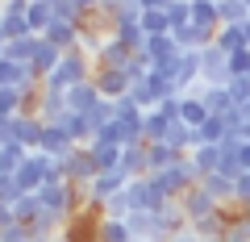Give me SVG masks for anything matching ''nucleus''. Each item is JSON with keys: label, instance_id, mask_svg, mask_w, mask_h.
<instances>
[{"label": "nucleus", "instance_id": "7c9ffc66", "mask_svg": "<svg viewBox=\"0 0 250 242\" xmlns=\"http://www.w3.org/2000/svg\"><path fill=\"white\" fill-rule=\"evenodd\" d=\"M142 130H146V146H150V142H163V138H167L171 121L159 113V109H154V113H142Z\"/></svg>", "mask_w": 250, "mask_h": 242}, {"label": "nucleus", "instance_id": "c03bdc74", "mask_svg": "<svg viewBox=\"0 0 250 242\" xmlns=\"http://www.w3.org/2000/svg\"><path fill=\"white\" fill-rule=\"evenodd\" d=\"M21 197H25V192L17 188V179H13V176H0V205H17Z\"/></svg>", "mask_w": 250, "mask_h": 242}, {"label": "nucleus", "instance_id": "6e6552de", "mask_svg": "<svg viewBox=\"0 0 250 242\" xmlns=\"http://www.w3.org/2000/svg\"><path fill=\"white\" fill-rule=\"evenodd\" d=\"M179 209H184L188 225H192V221H200V217H213V213H217L221 205H217V200H213V197H208V192H205V188L196 184L192 192H184V197H179Z\"/></svg>", "mask_w": 250, "mask_h": 242}, {"label": "nucleus", "instance_id": "dca6fc26", "mask_svg": "<svg viewBox=\"0 0 250 242\" xmlns=\"http://www.w3.org/2000/svg\"><path fill=\"white\" fill-rule=\"evenodd\" d=\"M179 159H188V154H179L175 146H167V142H150L146 146V176H159V171H167L171 163H179Z\"/></svg>", "mask_w": 250, "mask_h": 242}, {"label": "nucleus", "instance_id": "c9c22d12", "mask_svg": "<svg viewBox=\"0 0 250 242\" xmlns=\"http://www.w3.org/2000/svg\"><path fill=\"white\" fill-rule=\"evenodd\" d=\"M0 34H4V42H13V38H25V34H34V29H29L25 17H9V13H4V17H0Z\"/></svg>", "mask_w": 250, "mask_h": 242}, {"label": "nucleus", "instance_id": "20e7f679", "mask_svg": "<svg viewBox=\"0 0 250 242\" xmlns=\"http://www.w3.org/2000/svg\"><path fill=\"white\" fill-rule=\"evenodd\" d=\"M62 163V179L67 184H75V188H88L92 179L100 176V167H96V159H92V151L88 146H75L67 159H59Z\"/></svg>", "mask_w": 250, "mask_h": 242}, {"label": "nucleus", "instance_id": "39448f33", "mask_svg": "<svg viewBox=\"0 0 250 242\" xmlns=\"http://www.w3.org/2000/svg\"><path fill=\"white\" fill-rule=\"evenodd\" d=\"M125 188H129V176H125V171L117 167V171H100V176L92 179V184H88V188H83V192H88V205L104 209L108 200H113L117 192H125Z\"/></svg>", "mask_w": 250, "mask_h": 242}, {"label": "nucleus", "instance_id": "3c124183", "mask_svg": "<svg viewBox=\"0 0 250 242\" xmlns=\"http://www.w3.org/2000/svg\"><path fill=\"white\" fill-rule=\"evenodd\" d=\"M71 4H75V9H80V13H83V17H88V13H92V9H100V0H71Z\"/></svg>", "mask_w": 250, "mask_h": 242}, {"label": "nucleus", "instance_id": "bb28decb", "mask_svg": "<svg viewBox=\"0 0 250 242\" xmlns=\"http://www.w3.org/2000/svg\"><path fill=\"white\" fill-rule=\"evenodd\" d=\"M59 63H62V50H59V46H50V42L42 38V46H38V54H34V71L46 80V75H50Z\"/></svg>", "mask_w": 250, "mask_h": 242}, {"label": "nucleus", "instance_id": "603ef678", "mask_svg": "<svg viewBox=\"0 0 250 242\" xmlns=\"http://www.w3.org/2000/svg\"><path fill=\"white\" fill-rule=\"evenodd\" d=\"M171 242H200V238H196V234H192V230H184V234H175V238H171Z\"/></svg>", "mask_w": 250, "mask_h": 242}, {"label": "nucleus", "instance_id": "f3484780", "mask_svg": "<svg viewBox=\"0 0 250 242\" xmlns=\"http://www.w3.org/2000/svg\"><path fill=\"white\" fill-rule=\"evenodd\" d=\"M80 34H83V25H67V21H54V25L46 29L42 38H46L50 46H59L62 54H67V50H80Z\"/></svg>", "mask_w": 250, "mask_h": 242}, {"label": "nucleus", "instance_id": "4468645a", "mask_svg": "<svg viewBox=\"0 0 250 242\" xmlns=\"http://www.w3.org/2000/svg\"><path fill=\"white\" fill-rule=\"evenodd\" d=\"M175 50H179V46H175V38H171V34H154V38H146V42H142V50H138V54H142L150 67H159V63H167Z\"/></svg>", "mask_w": 250, "mask_h": 242}, {"label": "nucleus", "instance_id": "49530a36", "mask_svg": "<svg viewBox=\"0 0 250 242\" xmlns=\"http://www.w3.org/2000/svg\"><path fill=\"white\" fill-rule=\"evenodd\" d=\"M233 205H250V171L233 179Z\"/></svg>", "mask_w": 250, "mask_h": 242}, {"label": "nucleus", "instance_id": "4d7b16f0", "mask_svg": "<svg viewBox=\"0 0 250 242\" xmlns=\"http://www.w3.org/2000/svg\"><path fill=\"white\" fill-rule=\"evenodd\" d=\"M29 4H50V9H54V0H29Z\"/></svg>", "mask_w": 250, "mask_h": 242}, {"label": "nucleus", "instance_id": "a211bd4d", "mask_svg": "<svg viewBox=\"0 0 250 242\" xmlns=\"http://www.w3.org/2000/svg\"><path fill=\"white\" fill-rule=\"evenodd\" d=\"M42 154H50V159H67V154L75 151V142L67 138V130L62 126H46V134H42V146H38Z\"/></svg>", "mask_w": 250, "mask_h": 242}, {"label": "nucleus", "instance_id": "8fccbe9b", "mask_svg": "<svg viewBox=\"0 0 250 242\" xmlns=\"http://www.w3.org/2000/svg\"><path fill=\"white\" fill-rule=\"evenodd\" d=\"M9 225H17V217H13V205H0V230H9Z\"/></svg>", "mask_w": 250, "mask_h": 242}, {"label": "nucleus", "instance_id": "9b49d317", "mask_svg": "<svg viewBox=\"0 0 250 242\" xmlns=\"http://www.w3.org/2000/svg\"><path fill=\"white\" fill-rule=\"evenodd\" d=\"M171 38H175V46L179 50H205V46H213L217 42V34L213 29H200V25H179V29H171Z\"/></svg>", "mask_w": 250, "mask_h": 242}, {"label": "nucleus", "instance_id": "bf43d9fd", "mask_svg": "<svg viewBox=\"0 0 250 242\" xmlns=\"http://www.w3.org/2000/svg\"><path fill=\"white\" fill-rule=\"evenodd\" d=\"M0 13H4V0H0Z\"/></svg>", "mask_w": 250, "mask_h": 242}, {"label": "nucleus", "instance_id": "aec40b11", "mask_svg": "<svg viewBox=\"0 0 250 242\" xmlns=\"http://www.w3.org/2000/svg\"><path fill=\"white\" fill-rule=\"evenodd\" d=\"M38 46H42V38L38 34H25V38H13V42H4V59H13V63H34Z\"/></svg>", "mask_w": 250, "mask_h": 242}, {"label": "nucleus", "instance_id": "72a5a7b5", "mask_svg": "<svg viewBox=\"0 0 250 242\" xmlns=\"http://www.w3.org/2000/svg\"><path fill=\"white\" fill-rule=\"evenodd\" d=\"M25 21H29V29H34V34L42 38L46 29L54 25V9H50V4H29V13H25Z\"/></svg>", "mask_w": 250, "mask_h": 242}, {"label": "nucleus", "instance_id": "5fc2aeb1", "mask_svg": "<svg viewBox=\"0 0 250 242\" xmlns=\"http://www.w3.org/2000/svg\"><path fill=\"white\" fill-rule=\"evenodd\" d=\"M238 113H242V121H246V126H250V100H246V105L238 109Z\"/></svg>", "mask_w": 250, "mask_h": 242}, {"label": "nucleus", "instance_id": "c85d7f7f", "mask_svg": "<svg viewBox=\"0 0 250 242\" xmlns=\"http://www.w3.org/2000/svg\"><path fill=\"white\" fill-rule=\"evenodd\" d=\"M121 171L129 179L146 176V146H125V151H121Z\"/></svg>", "mask_w": 250, "mask_h": 242}, {"label": "nucleus", "instance_id": "2f4dec72", "mask_svg": "<svg viewBox=\"0 0 250 242\" xmlns=\"http://www.w3.org/2000/svg\"><path fill=\"white\" fill-rule=\"evenodd\" d=\"M100 242H134V234L121 217H100Z\"/></svg>", "mask_w": 250, "mask_h": 242}, {"label": "nucleus", "instance_id": "6ab92c4d", "mask_svg": "<svg viewBox=\"0 0 250 242\" xmlns=\"http://www.w3.org/2000/svg\"><path fill=\"white\" fill-rule=\"evenodd\" d=\"M100 100H104V96H100V92H96V84H80V88H71V92H67V109H71V113H83V117H88L92 113V109H96L100 105Z\"/></svg>", "mask_w": 250, "mask_h": 242}, {"label": "nucleus", "instance_id": "412c9836", "mask_svg": "<svg viewBox=\"0 0 250 242\" xmlns=\"http://www.w3.org/2000/svg\"><path fill=\"white\" fill-rule=\"evenodd\" d=\"M200 188H205V192H208V197H213L221 209H225V205H233V179H229V176H221V171L205 176V179H200Z\"/></svg>", "mask_w": 250, "mask_h": 242}, {"label": "nucleus", "instance_id": "ddd939ff", "mask_svg": "<svg viewBox=\"0 0 250 242\" xmlns=\"http://www.w3.org/2000/svg\"><path fill=\"white\" fill-rule=\"evenodd\" d=\"M54 126H62V130H67V138H71L75 146H92V138H96L92 121H88L83 113H71V109H67V113H62V121H54Z\"/></svg>", "mask_w": 250, "mask_h": 242}, {"label": "nucleus", "instance_id": "473e14b6", "mask_svg": "<svg viewBox=\"0 0 250 242\" xmlns=\"http://www.w3.org/2000/svg\"><path fill=\"white\" fill-rule=\"evenodd\" d=\"M229 134V130H225V121L221 117H208L205 126L196 130V146H221V138Z\"/></svg>", "mask_w": 250, "mask_h": 242}, {"label": "nucleus", "instance_id": "6e6d98bb", "mask_svg": "<svg viewBox=\"0 0 250 242\" xmlns=\"http://www.w3.org/2000/svg\"><path fill=\"white\" fill-rule=\"evenodd\" d=\"M242 34H246V46H250V21H246V25H242Z\"/></svg>", "mask_w": 250, "mask_h": 242}, {"label": "nucleus", "instance_id": "9d476101", "mask_svg": "<svg viewBox=\"0 0 250 242\" xmlns=\"http://www.w3.org/2000/svg\"><path fill=\"white\" fill-rule=\"evenodd\" d=\"M192 96H200L205 100V109H208V117H225V113H233V96H229V88H208V84H196L192 88Z\"/></svg>", "mask_w": 250, "mask_h": 242}, {"label": "nucleus", "instance_id": "0eeeda50", "mask_svg": "<svg viewBox=\"0 0 250 242\" xmlns=\"http://www.w3.org/2000/svg\"><path fill=\"white\" fill-rule=\"evenodd\" d=\"M42 134H46V121L38 113L13 117V142H21L25 151H38V146H42Z\"/></svg>", "mask_w": 250, "mask_h": 242}, {"label": "nucleus", "instance_id": "1a4fd4ad", "mask_svg": "<svg viewBox=\"0 0 250 242\" xmlns=\"http://www.w3.org/2000/svg\"><path fill=\"white\" fill-rule=\"evenodd\" d=\"M92 84H96V92H100L104 100H121V96H129V75H125V71H113V67H96Z\"/></svg>", "mask_w": 250, "mask_h": 242}, {"label": "nucleus", "instance_id": "ea45409f", "mask_svg": "<svg viewBox=\"0 0 250 242\" xmlns=\"http://www.w3.org/2000/svg\"><path fill=\"white\" fill-rule=\"evenodd\" d=\"M88 121H92V130H104V126H113V121H117V117H113V100H100V105L88 113Z\"/></svg>", "mask_w": 250, "mask_h": 242}, {"label": "nucleus", "instance_id": "864d4df0", "mask_svg": "<svg viewBox=\"0 0 250 242\" xmlns=\"http://www.w3.org/2000/svg\"><path fill=\"white\" fill-rule=\"evenodd\" d=\"M242 167H246V171H250V142H246V146H242Z\"/></svg>", "mask_w": 250, "mask_h": 242}, {"label": "nucleus", "instance_id": "052dcab7", "mask_svg": "<svg viewBox=\"0 0 250 242\" xmlns=\"http://www.w3.org/2000/svg\"><path fill=\"white\" fill-rule=\"evenodd\" d=\"M246 9H250V0H246Z\"/></svg>", "mask_w": 250, "mask_h": 242}, {"label": "nucleus", "instance_id": "b1692460", "mask_svg": "<svg viewBox=\"0 0 250 242\" xmlns=\"http://www.w3.org/2000/svg\"><path fill=\"white\" fill-rule=\"evenodd\" d=\"M179 121H184V126H192V130H200V126L208 121V109H205V100L188 92V96H184V105H179Z\"/></svg>", "mask_w": 250, "mask_h": 242}, {"label": "nucleus", "instance_id": "4be33fe9", "mask_svg": "<svg viewBox=\"0 0 250 242\" xmlns=\"http://www.w3.org/2000/svg\"><path fill=\"white\" fill-rule=\"evenodd\" d=\"M192 25L200 29H221V13H217V0H192Z\"/></svg>", "mask_w": 250, "mask_h": 242}, {"label": "nucleus", "instance_id": "13d9d810", "mask_svg": "<svg viewBox=\"0 0 250 242\" xmlns=\"http://www.w3.org/2000/svg\"><path fill=\"white\" fill-rule=\"evenodd\" d=\"M242 134H246V142H250V126H246V130H242Z\"/></svg>", "mask_w": 250, "mask_h": 242}, {"label": "nucleus", "instance_id": "c756f323", "mask_svg": "<svg viewBox=\"0 0 250 242\" xmlns=\"http://www.w3.org/2000/svg\"><path fill=\"white\" fill-rule=\"evenodd\" d=\"M217 50H225V54H233V50H246V34H242V25H221L217 29Z\"/></svg>", "mask_w": 250, "mask_h": 242}, {"label": "nucleus", "instance_id": "423d86ee", "mask_svg": "<svg viewBox=\"0 0 250 242\" xmlns=\"http://www.w3.org/2000/svg\"><path fill=\"white\" fill-rule=\"evenodd\" d=\"M200 84H208V88H225L229 84V54L225 50H217V46L200 50Z\"/></svg>", "mask_w": 250, "mask_h": 242}, {"label": "nucleus", "instance_id": "f704fd0d", "mask_svg": "<svg viewBox=\"0 0 250 242\" xmlns=\"http://www.w3.org/2000/svg\"><path fill=\"white\" fill-rule=\"evenodd\" d=\"M38 213H42V200L38 197H21L17 205H13V217H17V225H25V230L38 221Z\"/></svg>", "mask_w": 250, "mask_h": 242}, {"label": "nucleus", "instance_id": "de8ad7c7", "mask_svg": "<svg viewBox=\"0 0 250 242\" xmlns=\"http://www.w3.org/2000/svg\"><path fill=\"white\" fill-rule=\"evenodd\" d=\"M0 242H29V230L25 225H9V230H0Z\"/></svg>", "mask_w": 250, "mask_h": 242}, {"label": "nucleus", "instance_id": "09e8293b", "mask_svg": "<svg viewBox=\"0 0 250 242\" xmlns=\"http://www.w3.org/2000/svg\"><path fill=\"white\" fill-rule=\"evenodd\" d=\"M134 4H138L142 13H167V4H171V0H134Z\"/></svg>", "mask_w": 250, "mask_h": 242}, {"label": "nucleus", "instance_id": "a878e982", "mask_svg": "<svg viewBox=\"0 0 250 242\" xmlns=\"http://www.w3.org/2000/svg\"><path fill=\"white\" fill-rule=\"evenodd\" d=\"M188 159H192V167H196L200 179H205V176H213V171L221 167V146H196Z\"/></svg>", "mask_w": 250, "mask_h": 242}, {"label": "nucleus", "instance_id": "f8f14e48", "mask_svg": "<svg viewBox=\"0 0 250 242\" xmlns=\"http://www.w3.org/2000/svg\"><path fill=\"white\" fill-rule=\"evenodd\" d=\"M129 59H134V50H129V46H121L113 34H108V42L100 46V54L92 59V63H96V67H113V71H125V67H129Z\"/></svg>", "mask_w": 250, "mask_h": 242}, {"label": "nucleus", "instance_id": "cd10ccee", "mask_svg": "<svg viewBox=\"0 0 250 242\" xmlns=\"http://www.w3.org/2000/svg\"><path fill=\"white\" fill-rule=\"evenodd\" d=\"M217 13H221V25H246L250 21L246 0H217Z\"/></svg>", "mask_w": 250, "mask_h": 242}, {"label": "nucleus", "instance_id": "a19ab883", "mask_svg": "<svg viewBox=\"0 0 250 242\" xmlns=\"http://www.w3.org/2000/svg\"><path fill=\"white\" fill-rule=\"evenodd\" d=\"M225 88H229V96H233V105H246V100H250V75H233V80L229 84H225Z\"/></svg>", "mask_w": 250, "mask_h": 242}, {"label": "nucleus", "instance_id": "58836bf2", "mask_svg": "<svg viewBox=\"0 0 250 242\" xmlns=\"http://www.w3.org/2000/svg\"><path fill=\"white\" fill-rule=\"evenodd\" d=\"M54 21H67V25H83V13L75 9L71 0H54Z\"/></svg>", "mask_w": 250, "mask_h": 242}, {"label": "nucleus", "instance_id": "2eb2a0df", "mask_svg": "<svg viewBox=\"0 0 250 242\" xmlns=\"http://www.w3.org/2000/svg\"><path fill=\"white\" fill-rule=\"evenodd\" d=\"M34 113L42 117L46 126H54V121H62V113H67V96L62 92H38V100H34Z\"/></svg>", "mask_w": 250, "mask_h": 242}, {"label": "nucleus", "instance_id": "393cba45", "mask_svg": "<svg viewBox=\"0 0 250 242\" xmlns=\"http://www.w3.org/2000/svg\"><path fill=\"white\" fill-rule=\"evenodd\" d=\"M29 159V151L21 142H0V176H17V167Z\"/></svg>", "mask_w": 250, "mask_h": 242}, {"label": "nucleus", "instance_id": "79ce46f5", "mask_svg": "<svg viewBox=\"0 0 250 242\" xmlns=\"http://www.w3.org/2000/svg\"><path fill=\"white\" fill-rule=\"evenodd\" d=\"M113 117H117V121H138V117H142V109H138L129 96H121V100H113Z\"/></svg>", "mask_w": 250, "mask_h": 242}, {"label": "nucleus", "instance_id": "4c0bfd02", "mask_svg": "<svg viewBox=\"0 0 250 242\" xmlns=\"http://www.w3.org/2000/svg\"><path fill=\"white\" fill-rule=\"evenodd\" d=\"M167 17H171V29L188 25V21H192V0H171V4H167Z\"/></svg>", "mask_w": 250, "mask_h": 242}, {"label": "nucleus", "instance_id": "e433bc0d", "mask_svg": "<svg viewBox=\"0 0 250 242\" xmlns=\"http://www.w3.org/2000/svg\"><path fill=\"white\" fill-rule=\"evenodd\" d=\"M142 29H146V38L171 34V17H167V13H142Z\"/></svg>", "mask_w": 250, "mask_h": 242}, {"label": "nucleus", "instance_id": "f257e3e1", "mask_svg": "<svg viewBox=\"0 0 250 242\" xmlns=\"http://www.w3.org/2000/svg\"><path fill=\"white\" fill-rule=\"evenodd\" d=\"M92 75H96V63H92L88 54H83V50H67V54H62V63L42 80V88H46V92H62V96H67L71 88L88 84Z\"/></svg>", "mask_w": 250, "mask_h": 242}, {"label": "nucleus", "instance_id": "f03ea898", "mask_svg": "<svg viewBox=\"0 0 250 242\" xmlns=\"http://www.w3.org/2000/svg\"><path fill=\"white\" fill-rule=\"evenodd\" d=\"M154 184L163 188V197H167V200H179L184 192H192V188L200 184V171L192 167V159H179V163H171L167 171H159Z\"/></svg>", "mask_w": 250, "mask_h": 242}, {"label": "nucleus", "instance_id": "680f3d73", "mask_svg": "<svg viewBox=\"0 0 250 242\" xmlns=\"http://www.w3.org/2000/svg\"><path fill=\"white\" fill-rule=\"evenodd\" d=\"M134 242H142V238H134Z\"/></svg>", "mask_w": 250, "mask_h": 242}, {"label": "nucleus", "instance_id": "a18cd8bd", "mask_svg": "<svg viewBox=\"0 0 250 242\" xmlns=\"http://www.w3.org/2000/svg\"><path fill=\"white\" fill-rule=\"evenodd\" d=\"M233 75H250V46L229 54V80H233Z\"/></svg>", "mask_w": 250, "mask_h": 242}, {"label": "nucleus", "instance_id": "5701e85b", "mask_svg": "<svg viewBox=\"0 0 250 242\" xmlns=\"http://www.w3.org/2000/svg\"><path fill=\"white\" fill-rule=\"evenodd\" d=\"M88 151H92V159H96L100 171H117V167H121V151H125V146H117V142H92Z\"/></svg>", "mask_w": 250, "mask_h": 242}, {"label": "nucleus", "instance_id": "37998d69", "mask_svg": "<svg viewBox=\"0 0 250 242\" xmlns=\"http://www.w3.org/2000/svg\"><path fill=\"white\" fill-rule=\"evenodd\" d=\"M100 213H104V217H121V221H125V217L134 213V209H129V197H125V192H117V197L108 200V205L100 209Z\"/></svg>", "mask_w": 250, "mask_h": 242}, {"label": "nucleus", "instance_id": "7ed1b4c3", "mask_svg": "<svg viewBox=\"0 0 250 242\" xmlns=\"http://www.w3.org/2000/svg\"><path fill=\"white\" fill-rule=\"evenodd\" d=\"M125 197H129V209H138V213H159V209L171 205V200L163 197V188L154 184V176H138V179H129Z\"/></svg>", "mask_w": 250, "mask_h": 242}]
</instances>
